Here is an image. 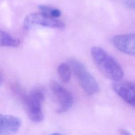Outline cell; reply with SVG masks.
Returning <instances> with one entry per match:
<instances>
[{"label":"cell","mask_w":135,"mask_h":135,"mask_svg":"<svg viewBox=\"0 0 135 135\" xmlns=\"http://www.w3.org/2000/svg\"><path fill=\"white\" fill-rule=\"evenodd\" d=\"M91 53L95 65L104 77L114 82L122 79L124 73L121 66L103 49L93 46L91 49Z\"/></svg>","instance_id":"1"},{"label":"cell","mask_w":135,"mask_h":135,"mask_svg":"<svg viewBox=\"0 0 135 135\" xmlns=\"http://www.w3.org/2000/svg\"><path fill=\"white\" fill-rule=\"evenodd\" d=\"M68 64L74 72L80 86L87 94L93 95L100 91L97 81L81 62L71 58L68 60Z\"/></svg>","instance_id":"2"},{"label":"cell","mask_w":135,"mask_h":135,"mask_svg":"<svg viewBox=\"0 0 135 135\" xmlns=\"http://www.w3.org/2000/svg\"><path fill=\"white\" fill-rule=\"evenodd\" d=\"M44 100V93L40 89L33 91L22 100L25 105L29 119L34 122H40L44 118L42 111V104Z\"/></svg>","instance_id":"3"},{"label":"cell","mask_w":135,"mask_h":135,"mask_svg":"<svg viewBox=\"0 0 135 135\" xmlns=\"http://www.w3.org/2000/svg\"><path fill=\"white\" fill-rule=\"evenodd\" d=\"M34 24L58 29L65 27L64 23L62 21L42 12L31 13L26 16L23 23L25 28L29 29Z\"/></svg>","instance_id":"4"},{"label":"cell","mask_w":135,"mask_h":135,"mask_svg":"<svg viewBox=\"0 0 135 135\" xmlns=\"http://www.w3.org/2000/svg\"><path fill=\"white\" fill-rule=\"evenodd\" d=\"M51 88L59 103L56 112L63 113L69 110L73 103V98L71 93L55 81L51 83Z\"/></svg>","instance_id":"5"},{"label":"cell","mask_w":135,"mask_h":135,"mask_svg":"<svg viewBox=\"0 0 135 135\" xmlns=\"http://www.w3.org/2000/svg\"><path fill=\"white\" fill-rule=\"evenodd\" d=\"M112 43L120 52L135 56V34L128 33L115 35L112 39Z\"/></svg>","instance_id":"6"},{"label":"cell","mask_w":135,"mask_h":135,"mask_svg":"<svg viewBox=\"0 0 135 135\" xmlns=\"http://www.w3.org/2000/svg\"><path fill=\"white\" fill-rule=\"evenodd\" d=\"M113 91L126 102L135 107V83L128 81H118L112 85Z\"/></svg>","instance_id":"7"},{"label":"cell","mask_w":135,"mask_h":135,"mask_svg":"<svg viewBox=\"0 0 135 135\" xmlns=\"http://www.w3.org/2000/svg\"><path fill=\"white\" fill-rule=\"evenodd\" d=\"M21 125L20 118L0 114V135H12L16 133Z\"/></svg>","instance_id":"8"},{"label":"cell","mask_w":135,"mask_h":135,"mask_svg":"<svg viewBox=\"0 0 135 135\" xmlns=\"http://www.w3.org/2000/svg\"><path fill=\"white\" fill-rule=\"evenodd\" d=\"M20 43L19 40L14 38L7 33L0 29V46L17 47Z\"/></svg>","instance_id":"9"},{"label":"cell","mask_w":135,"mask_h":135,"mask_svg":"<svg viewBox=\"0 0 135 135\" xmlns=\"http://www.w3.org/2000/svg\"><path fill=\"white\" fill-rule=\"evenodd\" d=\"M71 69L68 63H62L60 64L57 68V73L61 80L65 82H68L70 81Z\"/></svg>","instance_id":"10"},{"label":"cell","mask_w":135,"mask_h":135,"mask_svg":"<svg viewBox=\"0 0 135 135\" xmlns=\"http://www.w3.org/2000/svg\"><path fill=\"white\" fill-rule=\"evenodd\" d=\"M38 8L41 11V12L44 13L45 14H46L49 15H50L51 11L52 9V8L49 7L45 5H40L38 6Z\"/></svg>","instance_id":"11"},{"label":"cell","mask_w":135,"mask_h":135,"mask_svg":"<svg viewBox=\"0 0 135 135\" xmlns=\"http://www.w3.org/2000/svg\"><path fill=\"white\" fill-rule=\"evenodd\" d=\"M124 5L127 8L135 10V0H126L124 2Z\"/></svg>","instance_id":"12"},{"label":"cell","mask_w":135,"mask_h":135,"mask_svg":"<svg viewBox=\"0 0 135 135\" xmlns=\"http://www.w3.org/2000/svg\"><path fill=\"white\" fill-rule=\"evenodd\" d=\"M61 14V13L59 9L56 8H52L50 14V16L54 18H56L60 16Z\"/></svg>","instance_id":"13"},{"label":"cell","mask_w":135,"mask_h":135,"mask_svg":"<svg viewBox=\"0 0 135 135\" xmlns=\"http://www.w3.org/2000/svg\"><path fill=\"white\" fill-rule=\"evenodd\" d=\"M119 132L120 135H132L129 131L123 128H121L119 130Z\"/></svg>","instance_id":"14"},{"label":"cell","mask_w":135,"mask_h":135,"mask_svg":"<svg viewBox=\"0 0 135 135\" xmlns=\"http://www.w3.org/2000/svg\"><path fill=\"white\" fill-rule=\"evenodd\" d=\"M2 82H3V77H2L1 72L0 71V84H1L2 83Z\"/></svg>","instance_id":"15"},{"label":"cell","mask_w":135,"mask_h":135,"mask_svg":"<svg viewBox=\"0 0 135 135\" xmlns=\"http://www.w3.org/2000/svg\"><path fill=\"white\" fill-rule=\"evenodd\" d=\"M51 135H61V134H60V133H53Z\"/></svg>","instance_id":"16"}]
</instances>
